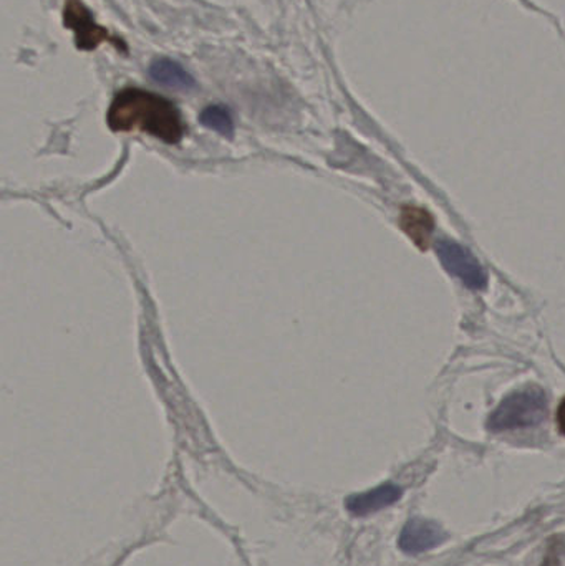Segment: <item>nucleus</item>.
Segmentation results:
<instances>
[{
    "instance_id": "nucleus-4",
    "label": "nucleus",
    "mask_w": 565,
    "mask_h": 566,
    "mask_svg": "<svg viewBox=\"0 0 565 566\" xmlns=\"http://www.w3.org/2000/svg\"><path fill=\"white\" fill-rule=\"evenodd\" d=\"M63 20H65V27L75 32V43L80 50L90 52L103 42L116 43L118 49L122 46V43L115 42V39L109 35L108 30L95 22L92 12L83 6L82 0H65Z\"/></svg>"
},
{
    "instance_id": "nucleus-5",
    "label": "nucleus",
    "mask_w": 565,
    "mask_h": 566,
    "mask_svg": "<svg viewBox=\"0 0 565 566\" xmlns=\"http://www.w3.org/2000/svg\"><path fill=\"white\" fill-rule=\"evenodd\" d=\"M448 535L437 522L428 518H411L400 534L401 551L408 555L423 554L444 544Z\"/></svg>"
},
{
    "instance_id": "nucleus-9",
    "label": "nucleus",
    "mask_w": 565,
    "mask_h": 566,
    "mask_svg": "<svg viewBox=\"0 0 565 566\" xmlns=\"http://www.w3.org/2000/svg\"><path fill=\"white\" fill-rule=\"evenodd\" d=\"M199 122L206 128L212 129V132L219 133V135L226 136V138H231L234 135V122H232L231 113L224 106L211 105L202 109L201 115H199Z\"/></svg>"
},
{
    "instance_id": "nucleus-2",
    "label": "nucleus",
    "mask_w": 565,
    "mask_h": 566,
    "mask_svg": "<svg viewBox=\"0 0 565 566\" xmlns=\"http://www.w3.org/2000/svg\"><path fill=\"white\" fill-rule=\"evenodd\" d=\"M547 415V396L540 386L511 392L494 409L488 419V429L493 432L514 431L541 424Z\"/></svg>"
},
{
    "instance_id": "nucleus-3",
    "label": "nucleus",
    "mask_w": 565,
    "mask_h": 566,
    "mask_svg": "<svg viewBox=\"0 0 565 566\" xmlns=\"http://www.w3.org/2000/svg\"><path fill=\"white\" fill-rule=\"evenodd\" d=\"M437 255L441 265L451 275L460 279L468 289L483 290L486 286V272L463 245L450 239H441L437 242Z\"/></svg>"
},
{
    "instance_id": "nucleus-8",
    "label": "nucleus",
    "mask_w": 565,
    "mask_h": 566,
    "mask_svg": "<svg viewBox=\"0 0 565 566\" xmlns=\"http://www.w3.org/2000/svg\"><path fill=\"white\" fill-rule=\"evenodd\" d=\"M400 226L405 234L420 249H427L430 244L431 232H433V219L425 209L405 208L401 212Z\"/></svg>"
},
{
    "instance_id": "nucleus-6",
    "label": "nucleus",
    "mask_w": 565,
    "mask_h": 566,
    "mask_svg": "<svg viewBox=\"0 0 565 566\" xmlns=\"http://www.w3.org/2000/svg\"><path fill=\"white\" fill-rule=\"evenodd\" d=\"M404 491L398 485L381 484L372 491L362 492V494L350 495L345 501V507L355 517H365V515L374 514L381 509L390 507L395 502L400 501Z\"/></svg>"
},
{
    "instance_id": "nucleus-7",
    "label": "nucleus",
    "mask_w": 565,
    "mask_h": 566,
    "mask_svg": "<svg viewBox=\"0 0 565 566\" xmlns=\"http://www.w3.org/2000/svg\"><path fill=\"white\" fill-rule=\"evenodd\" d=\"M149 76L153 82L166 88L189 92L196 88V80L191 73L186 72L185 66L171 59H158L149 65Z\"/></svg>"
},
{
    "instance_id": "nucleus-10",
    "label": "nucleus",
    "mask_w": 565,
    "mask_h": 566,
    "mask_svg": "<svg viewBox=\"0 0 565 566\" xmlns=\"http://www.w3.org/2000/svg\"><path fill=\"white\" fill-rule=\"evenodd\" d=\"M557 426L565 436V398L561 401L559 409H557Z\"/></svg>"
},
{
    "instance_id": "nucleus-1",
    "label": "nucleus",
    "mask_w": 565,
    "mask_h": 566,
    "mask_svg": "<svg viewBox=\"0 0 565 566\" xmlns=\"http://www.w3.org/2000/svg\"><path fill=\"white\" fill-rule=\"evenodd\" d=\"M106 123L112 132H142L168 145L181 142L186 133L185 122L175 103L139 88L116 93L106 113Z\"/></svg>"
}]
</instances>
